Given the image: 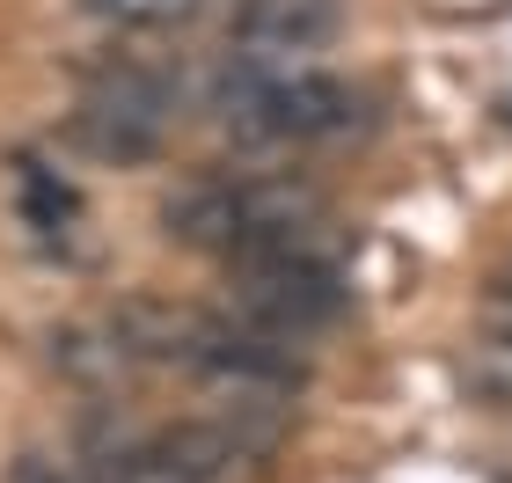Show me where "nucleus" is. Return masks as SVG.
<instances>
[{
    "instance_id": "f257e3e1",
    "label": "nucleus",
    "mask_w": 512,
    "mask_h": 483,
    "mask_svg": "<svg viewBox=\"0 0 512 483\" xmlns=\"http://www.w3.org/2000/svg\"><path fill=\"white\" fill-rule=\"evenodd\" d=\"M161 227L183 249H205L220 264L278 257V249H315L322 242V198L293 176H191L183 191H169Z\"/></svg>"
},
{
    "instance_id": "f03ea898",
    "label": "nucleus",
    "mask_w": 512,
    "mask_h": 483,
    "mask_svg": "<svg viewBox=\"0 0 512 483\" xmlns=\"http://www.w3.org/2000/svg\"><path fill=\"white\" fill-rule=\"evenodd\" d=\"M220 118L249 147H322L366 125V96L315 66H249L220 88Z\"/></svg>"
},
{
    "instance_id": "7ed1b4c3",
    "label": "nucleus",
    "mask_w": 512,
    "mask_h": 483,
    "mask_svg": "<svg viewBox=\"0 0 512 483\" xmlns=\"http://www.w3.org/2000/svg\"><path fill=\"white\" fill-rule=\"evenodd\" d=\"M235 308L256 322V330L271 337H315L330 330V322L352 308V286H344V271L330 249H278V257H249L235 264Z\"/></svg>"
},
{
    "instance_id": "20e7f679",
    "label": "nucleus",
    "mask_w": 512,
    "mask_h": 483,
    "mask_svg": "<svg viewBox=\"0 0 512 483\" xmlns=\"http://www.w3.org/2000/svg\"><path fill=\"white\" fill-rule=\"evenodd\" d=\"M66 132H74L81 154L118 161V169L125 161H147V154H161V140H169V81H161L154 66H132V59L103 66V74L81 88Z\"/></svg>"
},
{
    "instance_id": "39448f33",
    "label": "nucleus",
    "mask_w": 512,
    "mask_h": 483,
    "mask_svg": "<svg viewBox=\"0 0 512 483\" xmlns=\"http://www.w3.org/2000/svg\"><path fill=\"white\" fill-rule=\"evenodd\" d=\"M337 22V0H235V44L249 52V66H293L300 52L330 44Z\"/></svg>"
},
{
    "instance_id": "423d86ee",
    "label": "nucleus",
    "mask_w": 512,
    "mask_h": 483,
    "mask_svg": "<svg viewBox=\"0 0 512 483\" xmlns=\"http://www.w3.org/2000/svg\"><path fill=\"white\" fill-rule=\"evenodd\" d=\"M227 440L205 425H176L154 440H132L125 454H110L103 469H88V483H220Z\"/></svg>"
},
{
    "instance_id": "0eeeda50",
    "label": "nucleus",
    "mask_w": 512,
    "mask_h": 483,
    "mask_svg": "<svg viewBox=\"0 0 512 483\" xmlns=\"http://www.w3.org/2000/svg\"><path fill=\"white\" fill-rule=\"evenodd\" d=\"M15 213H22V227H30L37 242H66L74 220H81V191L52 169V161L22 154L15 161Z\"/></svg>"
},
{
    "instance_id": "6e6552de",
    "label": "nucleus",
    "mask_w": 512,
    "mask_h": 483,
    "mask_svg": "<svg viewBox=\"0 0 512 483\" xmlns=\"http://www.w3.org/2000/svg\"><path fill=\"white\" fill-rule=\"evenodd\" d=\"M74 8H81L88 22H103V30L147 37V30H183V22H198L205 0H74Z\"/></svg>"
}]
</instances>
